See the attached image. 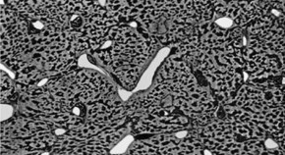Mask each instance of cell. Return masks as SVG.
<instances>
[{"instance_id": "6da1fadb", "label": "cell", "mask_w": 285, "mask_h": 155, "mask_svg": "<svg viewBox=\"0 0 285 155\" xmlns=\"http://www.w3.org/2000/svg\"><path fill=\"white\" fill-rule=\"evenodd\" d=\"M218 24L221 25L222 27H229L231 24V21L229 19H221L218 21Z\"/></svg>"}]
</instances>
